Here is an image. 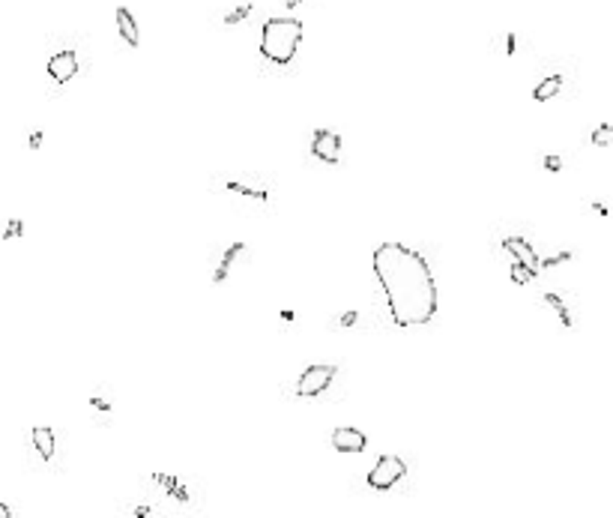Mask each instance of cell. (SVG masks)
Segmentation results:
<instances>
[{
	"label": "cell",
	"mask_w": 613,
	"mask_h": 518,
	"mask_svg": "<svg viewBox=\"0 0 613 518\" xmlns=\"http://www.w3.org/2000/svg\"><path fill=\"white\" fill-rule=\"evenodd\" d=\"M374 276L383 287L392 324L422 327L437 314V282L422 252L404 243H383L374 249Z\"/></svg>",
	"instance_id": "obj_1"
},
{
	"label": "cell",
	"mask_w": 613,
	"mask_h": 518,
	"mask_svg": "<svg viewBox=\"0 0 613 518\" xmlns=\"http://www.w3.org/2000/svg\"><path fill=\"white\" fill-rule=\"evenodd\" d=\"M210 189L242 216H272L279 210L275 186L260 171H215Z\"/></svg>",
	"instance_id": "obj_2"
},
{
	"label": "cell",
	"mask_w": 613,
	"mask_h": 518,
	"mask_svg": "<svg viewBox=\"0 0 613 518\" xmlns=\"http://www.w3.org/2000/svg\"><path fill=\"white\" fill-rule=\"evenodd\" d=\"M302 42V21L297 18H270L260 33V54L270 63H290L297 57V48Z\"/></svg>",
	"instance_id": "obj_3"
},
{
	"label": "cell",
	"mask_w": 613,
	"mask_h": 518,
	"mask_svg": "<svg viewBox=\"0 0 613 518\" xmlns=\"http://www.w3.org/2000/svg\"><path fill=\"white\" fill-rule=\"evenodd\" d=\"M404 458L398 455H380L377 458L374 470L368 473V485L374 488V492H389V488H395L401 480H404Z\"/></svg>",
	"instance_id": "obj_4"
},
{
	"label": "cell",
	"mask_w": 613,
	"mask_h": 518,
	"mask_svg": "<svg viewBox=\"0 0 613 518\" xmlns=\"http://www.w3.org/2000/svg\"><path fill=\"white\" fill-rule=\"evenodd\" d=\"M332 378H335V369L332 366H309L299 375V381H297V396H302V398H314V396H320V393H326L329 390V384H332Z\"/></svg>",
	"instance_id": "obj_5"
},
{
	"label": "cell",
	"mask_w": 613,
	"mask_h": 518,
	"mask_svg": "<svg viewBox=\"0 0 613 518\" xmlns=\"http://www.w3.org/2000/svg\"><path fill=\"white\" fill-rule=\"evenodd\" d=\"M87 408H90V416L96 426H111L114 420V386L111 384H99L96 390L90 393V398H87Z\"/></svg>",
	"instance_id": "obj_6"
},
{
	"label": "cell",
	"mask_w": 613,
	"mask_h": 518,
	"mask_svg": "<svg viewBox=\"0 0 613 518\" xmlns=\"http://www.w3.org/2000/svg\"><path fill=\"white\" fill-rule=\"evenodd\" d=\"M78 72H81V60H78V54L72 51V48H63V51H57V54L48 57V75H51V81L66 84V81L75 78Z\"/></svg>",
	"instance_id": "obj_7"
},
{
	"label": "cell",
	"mask_w": 613,
	"mask_h": 518,
	"mask_svg": "<svg viewBox=\"0 0 613 518\" xmlns=\"http://www.w3.org/2000/svg\"><path fill=\"white\" fill-rule=\"evenodd\" d=\"M311 153L317 156L320 162L335 165L341 159V138L335 132H329V129H317L314 138H311Z\"/></svg>",
	"instance_id": "obj_8"
},
{
	"label": "cell",
	"mask_w": 613,
	"mask_h": 518,
	"mask_svg": "<svg viewBox=\"0 0 613 518\" xmlns=\"http://www.w3.org/2000/svg\"><path fill=\"white\" fill-rule=\"evenodd\" d=\"M503 249L515 258V264H523V267L533 270V273L542 270V258L535 255V249L530 246L527 240H521V237H506V240H503Z\"/></svg>",
	"instance_id": "obj_9"
},
{
	"label": "cell",
	"mask_w": 613,
	"mask_h": 518,
	"mask_svg": "<svg viewBox=\"0 0 613 518\" xmlns=\"http://www.w3.org/2000/svg\"><path fill=\"white\" fill-rule=\"evenodd\" d=\"M332 447L339 450V453H362L365 447H368V438H365L359 428L341 426V428L332 431Z\"/></svg>",
	"instance_id": "obj_10"
},
{
	"label": "cell",
	"mask_w": 613,
	"mask_h": 518,
	"mask_svg": "<svg viewBox=\"0 0 613 518\" xmlns=\"http://www.w3.org/2000/svg\"><path fill=\"white\" fill-rule=\"evenodd\" d=\"M31 443H33V450L39 453L42 462H54V453H57V435H54V428H46V426L33 428V431H31Z\"/></svg>",
	"instance_id": "obj_11"
},
{
	"label": "cell",
	"mask_w": 613,
	"mask_h": 518,
	"mask_svg": "<svg viewBox=\"0 0 613 518\" xmlns=\"http://www.w3.org/2000/svg\"><path fill=\"white\" fill-rule=\"evenodd\" d=\"M245 252V246L242 243H230V246L222 252V258H218V264L213 267V282L218 285V282H225L228 276H230V267H233V261H237V258Z\"/></svg>",
	"instance_id": "obj_12"
},
{
	"label": "cell",
	"mask_w": 613,
	"mask_h": 518,
	"mask_svg": "<svg viewBox=\"0 0 613 518\" xmlns=\"http://www.w3.org/2000/svg\"><path fill=\"white\" fill-rule=\"evenodd\" d=\"M563 75L560 72H553V75H545L542 81L535 84V90H533V96H535V102H548V99H553L560 90H563Z\"/></svg>",
	"instance_id": "obj_13"
},
{
	"label": "cell",
	"mask_w": 613,
	"mask_h": 518,
	"mask_svg": "<svg viewBox=\"0 0 613 518\" xmlns=\"http://www.w3.org/2000/svg\"><path fill=\"white\" fill-rule=\"evenodd\" d=\"M117 31H120V36L129 42V46H138V24H135V18H132V12H129L126 6H120L117 9Z\"/></svg>",
	"instance_id": "obj_14"
},
{
	"label": "cell",
	"mask_w": 613,
	"mask_h": 518,
	"mask_svg": "<svg viewBox=\"0 0 613 518\" xmlns=\"http://www.w3.org/2000/svg\"><path fill=\"white\" fill-rule=\"evenodd\" d=\"M542 300H545V306H550L553 312H557L560 324H565V327H572V324H575V314H572V309H568V303H565V300H563L560 294H545Z\"/></svg>",
	"instance_id": "obj_15"
},
{
	"label": "cell",
	"mask_w": 613,
	"mask_h": 518,
	"mask_svg": "<svg viewBox=\"0 0 613 518\" xmlns=\"http://www.w3.org/2000/svg\"><path fill=\"white\" fill-rule=\"evenodd\" d=\"M590 141L595 144V147H607V144H613V126L610 123H602L595 129V132L590 135Z\"/></svg>",
	"instance_id": "obj_16"
},
{
	"label": "cell",
	"mask_w": 613,
	"mask_h": 518,
	"mask_svg": "<svg viewBox=\"0 0 613 518\" xmlns=\"http://www.w3.org/2000/svg\"><path fill=\"white\" fill-rule=\"evenodd\" d=\"M565 156H557V153H545L542 156V168H548V171H553V174H560V171H565Z\"/></svg>",
	"instance_id": "obj_17"
},
{
	"label": "cell",
	"mask_w": 613,
	"mask_h": 518,
	"mask_svg": "<svg viewBox=\"0 0 613 518\" xmlns=\"http://www.w3.org/2000/svg\"><path fill=\"white\" fill-rule=\"evenodd\" d=\"M512 279H515L518 285H527L530 279H535V273H533V270H527L523 264H512Z\"/></svg>",
	"instance_id": "obj_18"
},
{
	"label": "cell",
	"mask_w": 613,
	"mask_h": 518,
	"mask_svg": "<svg viewBox=\"0 0 613 518\" xmlns=\"http://www.w3.org/2000/svg\"><path fill=\"white\" fill-rule=\"evenodd\" d=\"M21 234H24V228H21V222H18V219H12V222H9V228H6V231H4V240H12V237H21Z\"/></svg>",
	"instance_id": "obj_19"
},
{
	"label": "cell",
	"mask_w": 613,
	"mask_h": 518,
	"mask_svg": "<svg viewBox=\"0 0 613 518\" xmlns=\"http://www.w3.org/2000/svg\"><path fill=\"white\" fill-rule=\"evenodd\" d=\"M0 515H16V509H12L9 503H0Z\"/></svg>",
	"instance_id": "obj_20"
},
{
	"label": "cell",
	"mask_w": 613,
	"mask_h": 518,
	"mask_svg": "<svg viewBox=\"0 0 613 518\" xmlns=\"http://www.w3.org/2000/svg\"><path fill=\"white\" fill-rule=\"evenodd\" d=\"M39 144H42V132H33L31 135V147H39Z\"/></svg>",
	"instance_id": "obj_21"
},
{
	"label": "cell",
	"mask_w": 613,
	"mask_h": 518,
	"mask_svg": "<svg viewBox=\"0 0 613 518\" xmlns=\"http://www.w3.org/2000/svg\"><path fill=\"white\" fill-rule=\"evenodd\" d=\"M284 4H287V6H297V4H302V0H284Z\"/></svg>",
	"instance_id": "obj_22"
}]
</instances>
